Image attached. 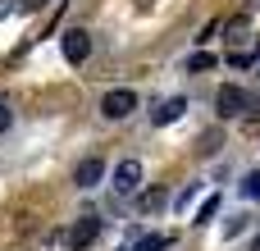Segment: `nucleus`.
I'll use <instances>...</instances> for the list:
<instances>
[{
	"label": "nucleus",
	"mask_w": 260,
	"mask_h": 251,
	"mask_svg": "<svg viewBox=\"0 0 260 251\" xmlns=\"http://www.w3.org/2000/svg\"><path fill=\"white\" fill-rule=\"evenodd\" d=\"M137 110V91L133 87H114V91H105V101H101V114L105 119H128Z\"/></svg>",
	"instance_id": "obj_1"
},
{
	"label": "nucleus",
	"mask_w": 260,
	"mask_h": 251,
	"mask_svg": "<svg viewBox=\"0 0 260 251\" xmlns=\"http://www.w3.org/2000/svg\"><path fill=\"white\" fill-rule=\"evenodd\" d=\"M247 105H251V96L242 91V87H219L215 91V110H219V119H238V114H247Z\"/></svg>",
	"instance_id": "obj_2"
},
{
	"label": "nucleus",
	"mask_w": 260,
	"mask_h": 251,
	"mask_svg": "<svg viewBox=\"0 0 260 251\" xmlns=\"http://www.w3.org/2000/svg\"><path fill=\"white\" fill-rule=\"evenodd\" d=\"M142 187V160H119V169H114V192L119 197H133Z\"/></svg>",
	"instance_id": "obj_3"
},
{
	"label": "nucleus",
	"mask_w": 260,
	"mask_h": 251,
	"mask_svg": "<svg viewBox=\"0 0 260 251\" xmlns=\"http://www.w3.org/2000/svg\"><path fill=\"white\" fill-rule=\"evenodd\" d=\"M87 55H91V37H87L82 27H69V32H64V59H69V64H82Z\"/></svg>",
	"instance_id": "obj_4"
},
{
	"label": "nucleus",
	"mask_w": 260,
	"mask_h": 251,
	"mask_svg": "<svg viewBox=\"0 0 260 251\" xmlns=\"http://www.w3.org/2000/svg\"><path fill=\"white\" fill-rule=\"evenodd\" d=\"M96 233H101V219H91V215H82L73 229H69V247L73 251H82V247H91L96 242Z\"/></svg>",
	"instance_id": "obj_5"
},
{
	"label": "nucleus",
	"mask_w": 260,
	"mask_h": 251,
	"mask_svg": "<svg viewBox=\"0 0 260 251\" xmlns=\"http://www.w3.org/2000/svg\"><path fill=\"white\" fill-rule=\"evenodd\" d=\"M183 110H187V101H183V96H169L165 105L151 110V123H155V128H160V123H174V119H183Z\"/></svg>",
	"instance_id": "obj_6"
},
{
	"label": "nucleus",
	"mask_w": 260,
	"mask_h": 251,
	"mask_svg": "<svg viewBox=\"0 0 260 251\" xmlns=\"http://www.w3.org/2000/svg\"><path fill=\"white\" fill-rule=\"evenodd\" d=\"M101 174H105V165H101V155H87V160L78 165V174H73V183H78V187H96V183H101Z\"/></svg>",
	"instance_id": "obj_7"
},
{
	"label": "nucleus",
	"mask_w": 260,
	"mask_h": 251,
	"mask_svg": "<svg viewBox=\"0 0 260 251\" xmlns=\"http://www.w3.org/2000/svg\"><path fill=\"white\" fill-rule=\"evenodd\" d=\"M165 247H174L169 233H146V238H137V251H165Z\"/></svg>",
	"instance_id": "obj_8"
},
{
	"label": "nucleus",
	"mask_w": 260,
	"mask_h": 251,
	"mask_svg": "<svg viewBox=\"0 0 260 251\" xmlns=\"http://www.w3.org/2000/svg\"><path fill=\"white\" fill-rule=\"evenodd\" d=\"M160 206H165V192H160V187H151V192L137 197V210H142V215H151V210H160Z\"/></svg>",
	"instance_id": "obj_9"
},
{
	"label": "nucleus",
	"mask_w": 260,
	"mask_h": 251,
	"mask_svg": "<svg viewBox=\"0 0 260 251\" xmlns=\"http://www.w3.org/2000/svg\"><path fill=\"white\" fill-rule=\"evenodd\" d=\"M219 146H224V133H219V128H210V133H201V146H197V151H201V155H215Z\"/></svg>",
	"instance_id": "obj_10"
},
{
	"label": "nucleus",
	"mask_w": 260,
	"mask_h": 251,
	"mask_svg": "<svg viewBox=\"0 0 260 251\" xmlns=\"http://www.w3.org/2000/svg\"><path fill=\"white\" fill-rule=\"evenodd\" d=\"M187 69H192V73H206V69H215V55H206V50H197V55L187 59Z\"/></svg>",
	"instance_id": "obj_11"
},
{
	"label": "nucleus",
	"mask_w": 260,
	"mask_h": 251,
	"mask_svg": "<svg viewBox=\"0 0 260 251\" xmlns=\"http://www.w3.org/2000/svg\"><path fill=\"white\" fill-rule=\"evenodd\" d=\"M242 197H260V174H251V178L242 183Z\"/></svg>",
	"instance_id": "obj_12"
},
{
	"label": "nucleus",
	"mask_w": 260,
	"mask_h": 251,
	"mask_svg": "<svg viewBox=\"0 0 260 251\" xmlns=\"http://www.w3.org/2000/svg\"><path fill=\"white\" fill-rule=\"evenodd\" d=\"M14 9H18V0H0V18H9Z\"/></svg>",
	"instance_id": "obj_13"
},
{
	"label": "nucleus",
	"mask_w": 260,
	"mask_h": 251,
	"mask_svg": "<svg viewBox=\"0 0 260 251\" xmlns=\"http://www.w3.org/2000/svg\"><path fill=\"white\" fill-rule=\"evenodd\" d=\"M9 119H14V110H5V105H0V133L9 128Z\"/></svg>",
	"instance_id": "obj_14"
},
{
	"label": "nucleus",
	"mask_w": 260,
	"mask_h": 251,
	"mask_svg": "<svg viewBox=\"0 0 260 251\" xmlns=\"http://www.w3.org/2000/svg\"><path fill=\"white\" fill-rule=\"evenodd\" d=\"M247 251H260V238H251V247H247Z\"/></svg>",
	"instance_id": "obj_15"
}]
</instances>
